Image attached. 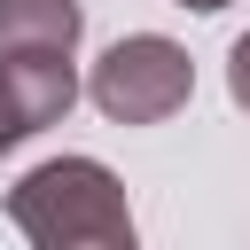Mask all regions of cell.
Returning a JSON list of instances; mask_svg holds the SVG:
<instances>
[{"label":"cell","instance_id":"7a4b0ae2","mask_svg":"<svg viewBox=\"0 0 250 250\" xmlns=\"http://www.w3.org/2000/svg\"><path fill=\"white\" fill-rule=\"evenodd\" d=\"M86 94H94V109H102L109 125H164L172 109H188L195 62H188V47H172L164 31H125V39L94 62Z\"/></svg>","mask_w":250,"mask_h":250},{"label":"cell","instance_id":"3957f363","mask_svg":"<svg viewBox=\"0 0 250 250\" xmlns=\"http://www.w3.org/2000/svg\"><path fill=\"white\" fill-rule=\"evenodd\" d=\"M70 102H78V70H70V55L0 47V156L23 148L31 133H47L55 117H70Z\"/></svg>","mask_w":250,"mask_h":250},{"label":"cell","instance_id":"277c9868","mask_svg":"<svg viewBox=\"0 0 250 250\" xmlns=\"http://www.w3.org/2000/svg\"><path fill=\"white\" fill-rule=\"evenodd\" d=\"M86 31L78 0H0V47H31V55H70Z\"/></svg>","mask_w":250,"mask_h":250},{"label":"cell","instance_id":"6da1fadb","mask_svg":"<svg viewBox=\"0 0 250 250\" xmlns=\"http://www.w3.org/2000/svg\"><path fill=\"white\" fill-rule=\"evenodd\" d=\"M8 219L31 250H141L125 180L102 156H47L8 188Z\"/></svg>","mask_w":250,"mask_h":250},{"label":"cell","instance_id":"5b68a950","mask_svg":"<svg viewBox=\"0 0 250 250\" xmlns=\"http://www.w3.org/2000/svg\"><path fill=\"white\" fill-rule=\"evenodd\" d=\"M227 94H234V109H250V31L227 47Z\"/></svg>","mask_w":250,"mask_h":250},{"label":"cell","instance_id":"8992f818","mask_svg":"<svg viewBox=\"0 0 250 250\" xmlns=\"http://www.w3.org/2000/svg\"><path fill=\"white\" fill-rule=\"evenodd\" d=\"M180 8H195V16H219V8H227V0H180Z\"/></svg>","mask_w":250,"mask_h":250}]
</instances>
